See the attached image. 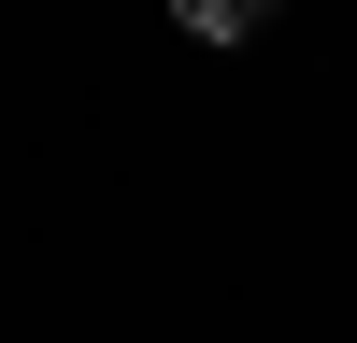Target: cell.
Instances as JSON below:
<instances>
[{
  "label": "cell",
  "instance_id": "cell-1",
  "mask_svg": "<svg viewBox=\"0 0 357 343\" xmlns=\"http://www.w3.org/2000/svg\"><path fill=\"white\" fill-rule=\"evenodd\" d=\"M272 15H286V0H172V29H186V43H257Z\"/></svg>",
  "mask_w": 357,
  "mask_h": 343
}]
</instances>
